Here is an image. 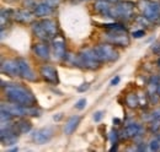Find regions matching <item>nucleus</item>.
<instances>
[{
	"label": "nucleus",
	"mask_w": 160,
	"mask_h": 152,
	"mask_svg": "<svg viewBox=\"0 0 160 152\" xmlns=\"http://www.w3.org/2000/svg\"><path fill=\"white\" fill-rule=\"evenodd\" d=\"M4 93L6 96V98L12 103H18V104L27 106V107L36 106V103H37L33 93L27 87L22 86L20 83L6 85L4 87Z\"/></svg>",
	"instance_id": "nucleus-1"
},
{
	"label": "nucleus",
	"mask_w": 160,
	"mask_h": 152,
	"mask_svg": "<svg viewBox=\"0 0 160 152\" xmlns=\"http://www.w3.org/2000/svg\"><path fill=\"white\" fill-rule=\"evenodd\" d=\"M101 60L99 59L95 48H85L81 49L77 55V65L86 70H96L101 66Z\"/></svg>",
	"instance_id": "nucleus-2"
},
{
	"label": "nucleus",
	"mask_w": 160,
	"mask_h": 152,
	"mask_svg": "<svg viewBox=\"0 0 160 152\" xmlns=\"http://www.w3.org/2000/svg\"><path fill=\"white\" fill-rule=\"evenodd\" d=\"M134 16V4L131 1H118L111 7L110 17L118 21H129Z\"/></svg>",
	"instance_id": "nucleus-3"
},
{
	"label": "nucleus",
	"mask_w": 160,
	"mask_h": 152,
	"mask_svg": "<svg viewBox=\"0 0 160 152\" xmlns=\"http://www.w3.org/2000/svg\"><path fill=\"white\" fill-rule=\"evenodd\" d=\"M139 7L143 12V16L150 23L160 22V2L152 0H140Z\"/></svg>",
	"instance_id": "nucleus-4"
},
{
	"label": "nucleus",
	"mask_w": 160,
	"mask_h": 152,
	"mask_svg": "<svg viewBox=\"0 0 160 152\" xmlns=\"http://www.w3.org/2000/svg\"><path fill=\"white\" fill-rule=\"evenodd\" d=\"M95 52H96L99 59L101 60V63H112V61H116L120 58L118 52L113 48V45L107 44V43L96 45Z\"/></svg>",
	"instance_id": "nucleus-5"
},
{
	"label": "nucleus",
	"mask_w": 160,
	"mask_h": 152,
	"mask_svg": "<svg viewBox=\"0 0 160 152\" xmlns=\"http://www.w3.org/2000/svg\"><path fill=\"white\" fill-rule=\"evenodd\" d=\"M106 38L112 45L128 47L129 44V38L126 36V31H110L106 35Z\"/></svg>",
	"instance_id": "nucleus-6"
},
{
	"label": "nucleus",
	"mask_w": 160,
	"mask_h": 152,
	"mask_svg": "<svg viewBox=\"0 0 160 152\" xmlns=\"http://www.w3.org/2000/svg\"><path fill=\"white\" fill-rule=\"evenodd\" d=\"M40 75L42 76V78L48 82V83H52V85H57L59 82V78H58V71L54 66L47 64V65H42L40 69Z\"/></svg>",
	"instance_id": "nucleus-7"
},
{
	"label": "nucleus",
	"mask_w": 160,
	"mask_h": 152,
	"mask_svg": "<svg viewBox=\"0 0 160 152\" xmlns=\"http://www.w3.org/2000/svg\"><path fill=\"white\" fill-rule=\"evenodd\" d=\"M52 52H53V57L56 60H64V58L67 55L65 52V39L60 36H57L52 39Z\"/></svg>",
	"instance_id": "nucleus-8"
},
{
	"label": "nucleus",
	"mask_w": 160,
	"mask_h": 152,
	"mask_svg": "<svg viewBox=\"0 0 160 152\" xmlns=\"http://www.w3.org/2000/svg\"><path fill=\"white\" fill-rule=\"evenodd\" d=\"M1 73L11 77L20 76V66L18 63V59H8L1 61Z\"/></svg>",
	"instance_id": "nucleus-9"
},
{
	"label": "nucleus",
	"mask_w": 160,
	"mask_h": 152,
	"mask_svg": "<svg viewBox=\"0 0 160 152\" xmlns=\"http://www.w3.org/2000/svg\"><path fill=\"white\" fill-rule=\"evenodd\" d=\"M18 63H19V66H20V76L23 77L25 80L27 81H37V75L35 74V71L31 69L30 66V63L23 59V58H18Z\"/></svg>",
	"instance_id": "nucleus-10"
},
{
	"label": "nucleus",
	"mask_w": 160,
	"mask_h": 152,
	"mask_svg": "<svg viewBox=\"0 0 160 152\" xmlns=\"http://www.w3.org/2000/svg\"><path fill=\"white\" fill-rule=\"evenodd\" d=\"M53 137V129L52 128H42L36 130L33 135H32V139L36 144L38 145H43V144H47L51 139Z\"/></svg>",
	"instance_id": "nucleus-11"
},
{
	"label": "nucleus",
	"mask_w": 160,
	"mask_h": 152,
	"mask_svg": "<svg viewBox=\"0 0 160 152\" xmlns=\"http://www.w3.org/2000/svg\"><path fill=\"white\" fill-rule=\"evenodd\" d=\"M143 128H142V125L138 124V123H129V124H127L126 125V128H124V130L122 131V137H124V139H133V137H139L143 135Z\"/></svg>",
	"instance_id": "nucleus-12"
},
{
	"label": "nucleus",
	"mask_w": 160,
	"mask_h": 152,
	"mask_svg": "<svg viewBox=\"0 0 160 152\" xmlns=\"http://www.w3.org/2000/svg\"><path fill=\"white\" fill-rule=\"evenodd\" d=\"M33 53L40 59H43V60H49L51 59V48L43 40L40 43H36L33 45Z\"/></svg>",
	"instance_id": "nucleus-13"
},
{
	"label": "nucleus",
	"mask_w": 160,
	"mask_h": 152,
	"mask_svg": "<svg viewBox=\"0 0 160 152\" xmlns=\"http://www.w3.org/2000/svg\"><path fill=\"white\" fill-rule=\"evenodd\" d=\"M41 25L43 27V30L46 31L47 36L49 37V39H53L54 37H57V33H58V26H57V22L53 21L51 19H43L41 20Z\"/></svg>",
	"instance_id": "nucleus-14"
},
{
	"label": "nucleus",
	"mask_w": 160,
	"mask_h": 152,
	"mask_svg": "<svg viewBox=\"0 0 160 152\" xmlns=\"http://www.w3.org/2000/svg\"><path fill=\"white\" fill-rule=\"evenodd\" d=\"M33 15L28 9H20V10H16L14 11V20L20 22V23H30L32 20H33Z\"/></svg>",
	"instance_id": "nucleus-15"
},
{
	"label": "nucleus",
	"mask_w": 160,
	"mask_h": 152,
	"mask_svg": "<svg viewBox=\"0 0 160 152\" xmlns=\"http://www.w3.org/2000/svg\"><path fill=\"white\" fill-rule=\"evenodd\" d=\"M111 4L110 1L107 0H98L95 1L94 4V10L101 15V16H106V17H110V14H111Z\"/></svg>",
	"instance_id": "nucleus-16"
},
{
	"label": "nucleus",
	"mask_w": 160,
	"mask_h": 152,
	"mask_svg": "<svg viewBox=\"0 0 160 152\" xmlns=\"http://www.w3.org/2000/svg\"><path fill=\"white\" fill-rule=\"evenodd\" d=\"M53 7L49 6L48 4H46L44 1H41L37 4V6L33 9V14L36 17H46L48 15H51L53 12Z\"/></svg>",
	"instance_id": "nucleus-17"
},
{
	"label": "nucleus",
	"mask_w": 160,
	"mask_h": 152,
	"mask_svg": "<svg viewBox=\"0 0 160 152\" xmlns=\"http://www.w3.org/2000/svg\"><path fill=\"white\" fill-rule=\"evenodd\" d=\"M79 123H80L79 115H73V116H70V118L68 119V121L65 123V125H64V133L67 134V135H72V134L77 130Z\"/></svg>",
	"instance_id": "nucleus-18"
},
{
	"label": "nucleus",
	"mask_w": 160,
	"mask_h": 152,
	"mask_svg": "<svg viewBox=\"0 0 160 152\" xmlns=\"http://www.w3.org/2000/svg\"><path fill=\"white\" fill-rule=\"evenodd\" d=\"M32 31H33L35 36L38 38V39H41V40H43V42L51 40L49 37L47 36L46 31L43 30V27H42V25H41V21H36V22L32 23Z\"/></svg>",
	"instance_id": "nucleus-19"
},
{
	"label": "nucleus",
	"mask_w": 160,
	"mask_h": 152,
	"mask_svg": "<svg viewBox=\"0 0 160 152\" xmlns=\"http://www.w3.org/2000/svg\"><path fill=\"white\" fill-rule=\"evenodd\" d=\"M15 126H16V130L19 131V134H27L30 133L31 129H32L31 121L27 120V119H23V118L15 123Z\"/></svg>",
	"instance_id": "nucleus-20"
},
{
	"label": "nucleus",
	"mask_w": 160,
	"mask_h": 152,
	"mask_svg": "<svg viewBox=\"0 0 160 152\" xmlns=\"http://www.w3.org/2000/svg\"><path fill=\"white\" fill-rule=\"evenodd\" d=\"M124 101H126V106H127L128 108H132V109L138 108L140 104L139 97H138L137 95H134V93H129V95H127Z\"/></svg>",
	"instance_id": "nucleus-21"
},
{
	"label": "nucleus",
	"mask_w": 160,
	"mask_h": 152,
	"mask_svg": "<svg viewBox=\"0 0 160 152\" xmlns=\"http://www.w3.org/2000/svg\"><path fill=\"white\" fill-rule=\"evenodd\" d=\"M102 27L107 28L108 31H126V27L122 23H118V22H115V23H103Z\"/></svg>",
	"instance_id": "nucleus-22"
},
{
	"label": "nucleus",
	"mask_w": 160,
	"mask_h": 152,
	"mask_svg": "<svg viewBox=\"0 0 160 152\" xmlns=\"http://www.w3.org/2000/svg\"><path fill=\"white\" fill-rule=\"evenodd\" d=\"M149 130L153 134H157L160 130V120L158 119H153L149 124Z\"/></svg>",
	"instance_id": "nucleus-23"
},
{
	"label": "nucleus",
	"mask_w": 160,
	"mask_h": 152,
	"mask_svg": "<svg viewBox=\"0 0 160 152\" xmlns=\"http://www.w3.org/2000/svg\"><path fill=\"white\" fill-rule=\"evenodd\" d=\"M149 150H150V151H158V150H160V140L158 137H155V139H153V140L150 141V144H149Z\"/></svg>",
	"instance_id": "nucleus-24"
},
{
	"label": "nucleus",
	"mask_w": 160,
	"mask_h": 152,
	"mask_svg": "<svg viewBox=\"0 0 160 152\" xmlns=\"http://www.w3.org/2000/svg\"><path fill=\"white\" fill-rule=\"evenodd\" d=\"M37 1L36 0H23V5L26 9H35L37 6Z\"/></svg>",
	"instance_id": "nucleus-25"
},
{
	"label": "nucleus",
	"mask_w": 160,
	"mask_h": 152,
	"mask_svg": "<svg viewBox=\"0 0 160 152\" xmlns=\"http://www.w3.org/2000/svg\"><path fill=\"white\" fill-rule=\"evenodd\" d=\"M118 131L117 130H112L111 133H110V140H111V142L112 144H117V140H118Z\"/></svg>",
	"instance_id": "nucleus-26"
},
{
	"label": "nucleus",
	"mask_w": 160,
	"mask_h": 152,
	"mask_svg": "<svg viewBox=\"0 0 160 152\" xmlns=\"http://www.w3.org/2000/svg\"><path fill=\"white\" fill-rule=\"evenodd\" d=\"M85 107H86V99H85V98H81V99H79V101L75 103V108L79 109V111L84 109Z\"/></svg>",
	"instance_id": "nucleus-27"
},
{
	"label": "nucleus",
	"mask_w": 160,
	"mask_h": 152,
	"mask_svg": "<svg viewBox=\"0 0 160 152\" xmlns=\"http://www.w3.org/2000/svg\"><path fill=\"white\" fill-rule=\"evenodd\" d=\"M42 1H44L46 4H48L49 6H52L53 9H56V7L60 4L62 0H42Z\"/></svg>",
	"instance_id": "nucleus-28"
},
{
	"label": "nucleus",
	"mask_w": 160,
	"mask_h": 152,
	"mask_svg": "<svg viewBox=\"0 0 160 152\" xmlns=\"http://www.w3.org/2000/svg\"><path fill=\"white\" fill-rule=\"evenodd\" d=\"M102 118H103V112L102 111H99V112H96V113L94 114V120L96 123H99Z\"/></svg>",
	"instance_id": "nucleus-29"
},
{
	"label": "nucleus",
	"mask_w": 160,
	"mask_h": 152,
	"mask_svg": "<svg viewBox=\"0 0 160 152\" xmlns=\"http://www.w3.org/2000/svg\"><path fill=\"white\" fill-rule=\"evenodd\" d=\"M150 115H152V119H158V120H160V107L157 108V109H154L153 113L150 114Z\"/></svg>",
	"instance_id": "nucleus-30"
},
{
	"label": "nucleus",
	"mask_w": 160,
	"mask_h": 152,
	"mask_svg": "<svg viewBox=\"0 0 160 152\" xmlns=\"http://www.w3.org/2000/svg\"><path fill=\"white\" fill-rule=\"evenodd\" d=\"M145 35V32L143 31V30H139V31H134L133 33H132V36L134 38H142L143 36Z\"/></svg>",
	"instance_id": "nucleus-31"
},
{
	"label": "nucleus",
	"mask_w": 160,
	"mask_h": 152,
	"mask_svg": "<svg viewBox=\"0 0 160 152\" xmlns=\"http://www.w3.org/2000/svg\"><path fill=\"white\" fill-rule=\"evenodd\" d=\"M120 80H121L120 76H116V77H113V78L111 80V86H116V85H118Z\"/></svg>",
	"instance_id": "nucleus-32"
},
{
	"label": "nucleus",
	"mask_w": 160,
	"mask_h": 152,
	"mask_svg": "<svg viewBox=\"0 0 160 152\" xmlns=\"http://www.w3.org/2000/svg\"><path fill=\"white\" fill-rule=\"evenodd\" d=\"M138 145H139V146L137 147L138 151H144V150H147V147H145V145H144L143 142H140V144H138Z\"/></svg>",
	"instance_id": "nucleus-33"
},
{
	"label": "nucleus",
	"mask_w": 160,
	"mask_h": 152,
	"mask_svg": "<svg viewBox=\"0 0 160 152\" xmlns=\"http://www.w3.org/2000/svg\"><path fill=\"white\" fill-rule=\"evenodd\" d=\"M113 123H115L116 125H120L121 120H120V119H117V118H113Z\"/></svg>",
	"instance_id": "nucleus-34"
},
{
	"label": "nucleus",
	"mask_w": 160,
	"mask_h": 152,
	"mask_svg": "<svg viewBox=\"0 0 160 152\" xmlns=\"http://www.w3.org/2000/svg\"><path fill=\"white\" fill-rule=\"evenodd\" d=\"M107 1H110V2H118L120 0H107Z\"/></svg>",
	"instance_id": "nucleus-35"
},
{
	"label": "nucleus",
	"mask_w": 160,
	"mask_h": 152,
	"mask_svg": "<svg viewBox=\"0 0 160 152\" xmlns=\"http://www.w3.org/2000/svg\"><path fill=\"white\" fill-rule=\"evenodd\" d=\"M158 64H159V66H160V59L158 60Z\"/></svg>",
	"instance_id": "nucleus-36"
}]
</instances>
